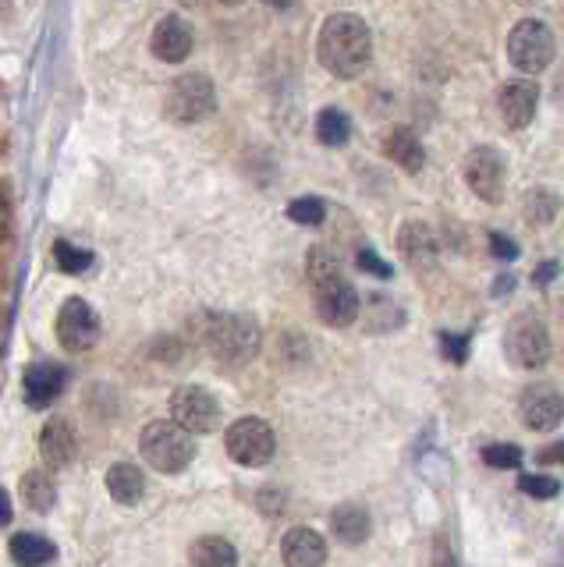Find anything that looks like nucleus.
I'll return each instance as SVG.
<instances>
[{
  "mask_svg": "<svg viewBox=\"0 0 564 567\" xmlns=\"http://www.w3.org/2000/svg\"><path fill=\"white\" fill-rule=\"evenodd\" d=\"M316 61L341 82L359 79L373 61V32H369L366 18L351 11L327 14L316 32Z\"/></svg>",
  "mask_w": 564,
  "mask_h": 567,
  "instance_id": "1",
  "label": "nucleus"
},
{
  "mask_svg": "<svg viewBox=\"0 0 564 567\" xmlns=\"http://www.w3.org/2000/svg\"><path fill=\"white\" fill-rule=\"evenodd\" d=\"M306 274H309V291H312V309L320 316L324 327L345 330L362 316V298L359 288L345 277L341 259L324 245L309 248L306 259Z\"/></svg>",
  "mask_w": 564,
  "mask_h": 567,
  "instance_id": "2",
  "label": "nucleus"
},
{
  "mask_svg": "<svg viewBox=\"0 0 564 567\" xmlns=\"http://www.w3.org/2000/svg\"><path fill=\"white\" fill-rule=\"evenodd\" d=\"M196 337L221 365H249L263 348V330L245 312H203L196 316Z\"/></svg>",
  "mask_w": 564,
  "mask_h": 567,
  "instance_id": "3",
  "label": "nucleus"
},
{
  "mask_svg": "<svg viewBox=\"0 0 564 567\" xmlns=\"http://www.w3.org/2000/svg\"><path fill=\"white\" fill-rule=\"evenodd\" d=\"M139 454L161 475H182L196 461V436L185 433L171 419H156L139 433Z\"/></svg>",
  "mask_w": 564,
  "mask_h": 567,
  "instance_id": "4",
  "label": "nucleus"
},
{
  "mask_svg": "<svg viewBox=\"0 0 564 567\" xmlns=\"http://www.w3.org/2000/svg\"><path fill=\"white\" fill-rule=\"evenodd\" d=\"M217 114V85L206 71H185L164 93V117L174 124H199Z\"/></svg>",
  "mask_w": 564,
  "mask_h": 567,
  "instance_id": "5",
  "label": "nucleus"
},
{
  "mask_svg": "<svg viewBox=\"0 0 564 567\" xmlns=\"http://www.w3.org/2000/svg\"><path fill=\"white\" fill-rule=\"evenodd\" d=\"M507 61L519 79H536L554 64V32L543 18H522L507 32Z\"/></svg>",
  "mask_w": 564,
  "mask_h": 567,
  "instance_id": "6",
  "label": "nucleus"
},
{
  "mask_svg": "<svg viewBox=\"0 0 564 567\" xmlns=\"http://www.w3.org/2000/svg\"><path fill=\"white\" fill-rule=\"evenodd\" d=\"M224 451L242 468H267L277 454V433L263 415H242L224 430Z\"/></svg>",
  "mask_w": 564,
  "mask_h": 567,
  "instance_id": "7",
  "label": "nucleus"
},
{
  "mask_svg": "<svg viewBox=\"0 0 564 567\" xmlns=\"http://www.w3.org/2000/svg\"><path fill=\"white\" fill-rule=\"evenodd\" d=\"M167 412L171 422L182 425L185 433L192 436H206V433H217L221 422H224V408L217 401V394L203 383H182L171 390V401H167Z\"/></svg>",
  "mask_w": 564,
  "mask_h": 567,
  "instance_id": "8",
  "label": "nucleus"
},
{
  "mask_svg": "<svg viewBox=\"0 0 564 567\" xmlns=\"http://www.w3.org/2000/svg\"><path fill=\"white\" fill-rule=\"evenodd\" d=\"M551 330L536 312H519L504 330V359L515 369H543L551 362Z\"/></svg>",
  "mask_w": 564,
  "mask_h": 567,
  "instance_id": "9",
  "label": "nucleus"
},
{
  "mask_svg": "<svg viewBox=\"0 0 564 567\" xmlns=\"http://www.w3.org/2000/svg\"><path fill=\"white\" fill-rule=\"evenodd\" d=\"M54 333H58V344L72 354H85L100 344L103 337V319L100 312L90 306L85 298L79 295H68L58 309V319H54Z\"/></svg>",
  "mask_w": 564,
  "mask_h": 567,
  "instance_id": "10",
  "label": "nucleus"
},
{
  "mask_svg": "<svg viewBox=\"0 0 564 567\" xmlns=\"http://www.w3.org/2000/svg\"><path fill=\"white\" fill-rule=\"evenodd\" d=\"M462 177L469 192L486 206H498L504 199V185H507V164L504 156L493 146H475L462 159Z\"/></svg>",
  "mask_w": 564,
  "mask_h": 567,
  "instance_id": "11",
  "label": "nucleus"
},
{
  "mask_svg": "<svg viewBox=\"0 0 564 567\" xmlns=\"http://www.w3.org/2000/svg\"><path fill=\"white\" fill-rule=\"evenodd\" d=\"M519 415L533 433H551L564 422V394L557 383H529L519 398Z\"/></svg>",
  "mask_w": 564,
  "mask_h": 567,
  "instance_id": "12",
  "label": "nucleus"
},
{
  "mask_svg": "<svg viewBox=\"0 0 564 567\" xmlns=\"http://www.w3.org/2000/svg\"><path fill=\"white\" fill-rule=\"evenodd\" d=\"M540 82L533 79H507L498 93V111H501V121L507 124L511 132H522L529 124L536 121V111H540Z\"/></svg>",
  "mask_w": 564,
  "mask_h": 567,
  "instance_id": "13",
  "label": "nucleus"
},
{
  "mask_svg": "<svg viewBox=\"0 0 564 567\" xmlns=\"http://www.w3.org/2000/svg\"><path fill=\"white\" fill-rule=\"evenodd\" d=\"M64 386H68V369L50 359L29 362L22 372V398L32 412H47V408L64 394Z\"/></svg>",
  "mask_w": 564,
  "mask_h": 567,
  "instance_id": "14",
  "label": "nucleus"
},
{
  "mask_svg": "<svg viewBox=\"0 0 564 567\" xmlns=\"http://www.w3.org/2000/svg\"><path fill=\"white\" fill-rule=\"evenodd\" d=\"M192 47H196V29H192L188 18L164 14L161 22H156L150 50H153V58L161 61V64H182V61H188Z\"/></svg>",
  "mask_w": 564,
  "mask_h": 567,
  "instance_id": "15",
  "label": "nucleus"
},
{
  "mask_svg": "<svg viewBox=\"0 0 564 567\" xmlns=\"http://www.w3.org/2000/svg\"><path fill=\"white\" fill-rule=\"evenodd\" d=\"M398 252L416 274H430L440 262V241L427 220H404L398 230Z\"/></svg>",
  "mask_w": 564,
  "mask_h": 567,
  "instance_id": "16",
  "label": "nucleus"
},
{
  "mask_svg": "<svg viewBox=\"0 0 564 567\" xmlns=\"http://www.w3.org/2000/svg\"><path fill=\"white\" fill-rule=\"evenodd\" d=\"M79 454V433L68 419H50L40 430V457H43V472H64Z\"/></svg>",
  "mask_w": 564,
  "mask_h": 567,
  "instance_id": "17",
  "label": "nucleus"
},
{
  "mask_svg": "<svg viewBox=\"0 0 564 567\" xmlns=\"http://www.w3.org/2000/svg\"><path fill=\"white\" fill-rule=\"evenodd\" d=\"M280 560H285V567H324L327 539L309 525H295L280 536Z\"/></svg>",
  "mask_w": 564,
  "mask_h": 567,
  "instance_id": "18",
  "label": "nucleus"
},
{
  "mask_svg": "<svg viewBox=\"0 0 564 567\" xmlns=\"http://www.w3.org/2000/svg\"><path fill=\"white\" fill-rule=\"evenodd\" d=\"M330 536L341 546H362L373 536V514L359 501H345L330 511Z\"/></svg>",
  "mask_w": 564,
  "mask_h": 567,
  "instance_id": "19",
  "label": "nucleus"
},
{
  "mask_svg": "<svg viewBox=\"0 0 564 567\" xmlns=\"http://www.w3.org/2000/svg\"><path fill=\"white\" fill-rule=\"evenodd\" d=\"M103 486H107V496L114 504L135 507V504H143V496H146V472L132 465V461H114L107 475H103Z\"/></svg>",
  "mask_w": 564,
  "mask_h": 567,
  "instance_id": "20",
  "label": "nucleus"
},
{
  "mask_svg": "<svg viewBox=\"0 0 564 567\" xmlns=\"http://www.w3.org/2000/svg\"><path fill=\"white\" fill-rule=\"evenodd\" d=\"M14 567H50L58 560V543L43 532H14L8 543Z\"/></svg>",
  "mask_w": 564,
  "mask_h": 567,
  "instance_id": "21",
  "label": "nucleus"
},
{
  "mask_svg": "<svg viewBox=\"0 0 564 567\" xmlns=\"http://www.w3.org/2000/svg\"><path fill=\"white\" fill-rule=\"evenodd\" d=\"M383 153L404 174H419L422 167H427V146H422V138L416 135V128H404V124H398V128L387 135Z\"/></svg>",
  "mask_w": 564,
  "mask_h": 567,
  "instance_id": "22",
  "label": "nucleus"
},
{
  "mask_svg": "<svg viewBox=\"0 0 564 567\" xmlns=\"http://www.w3.org/2000/svg\"><path fill=\"white\" fill-rule=\"evenodd\" d=\"M188 567H238V549L224 536H199L188 546Z\"/></svg>",
  "mask_w": 564,
  "mask_h": 567,
  "instance_id": "23",
  "label": "nucleus"
},
{
  "mask_svg": "<svg viewBox=\"0 0 564 567\" xmlns=\"http://www.w3.org/2000/svg\"><path fill=\"white\" fill-rule=\"evenodd\" d=\"M561 206H564V199H561V192H557V188H551V185H536V188H529V192H525L522 217H525V224H533V227H546V224H554V220H557Z\"/></svg>",
  "mask_w": 564,
  "mask_h": 567,
  "instance_id": "24",
  "label": "nucleus"
},
{
  "mask_svg": "<svg viewBox=\"0 0 564 567\" xmlns=\"http://www.w3.org/2000/svg\"><path fill=\"white\" fill-rule=\"evenodd\" d=\"M22 501L29 504V511H37V514H50L58 507V486H54V478H50V472L29 468L22 475Z\"/></svg>",
  "mask_w": 564,
  "mask_h": 567,
  "instance_id": "25",
  "label": "nucleus"
},
{
  "mask_svg": "<svg viewBox=\"0 0 564 567\" xmlns=\"http://www.w3.org/2000/svg\"><path fill=\"white\" fill-rule=\"evenodd\" d=\"M348 138H351V117L341 106H324V111L316 114V142L327 150H341L348 146Z\"/></svg>",
  "mask_w": 564,
  "mask_h": 567,
  "instance_id": "26",
  "label": "nucleus"
},
{
  "mask_svg": "<svg viewBox=\"0 0 564 567\" xmlns=\"http://www.w3.org/2000/svg\"><path fill=\"white\" fill-rule=\"evenodd\" d=\"M54 262H58V270L61 274H72V277H82L90 266L96 262V256L90 252V248H82L75 241H54Z\"/></svg>",
  "mask_w": 564,
  "mask_h": 567,
  "instance_id": "27",
  "label": "nucleus"
},
{
  "mask_svg": "<svg viewBox=\"0 0 564 567\" xmlns=\"http://www.w3.org/2000/svg\"><path fill=\"white\" fill-rule=\"evenodd\" d=\"M288 220L298 224V227H320L327 220V203L320 199V195H302V199H291L285 206Z\"/></svg>",
  "mask_w": 564,
  "mask_h": 567,
  "instance_id": "28",
  "label": "nucleus"
},
{
  "mask_svg": "<svg viewBox=\"0 0 564 567\" xmlns=\"http://www.w3.org/2000/svg\"><path fill=\"white\" fill-rule=\"evenodd\" d=\"M480 457H483V465L507 472V468H519L525 454H522L519 443H486V447L480 451Z\"/></svg>",
  "mask_w": 564,
  "mask_h": 567,
  "instance_id": "29",
  "label": "nucleus"
},
{
  "mask_svg": "<svg viewBox=\"0 0 564 567\" xmlns=\"http://www.w3.org/2000/svg\"><path fill=\"white\" fill-rule=\"evenodd\" d=\"M437 348L440 354L451 362V365H465L469 351H472V333H451V330H440L437 333Z\"/></svg>",
  "mask_w": 564,
  "mask_h": 567,
  "instance_id": "30",
  "label": "nucleus"
},
{
  "mask_svg": "<svg viewBox=\"0 0 564 567\" xmlns=\"http://www.w3.org/2000/svg\"><path fill=\"white\" fill-rule=\"evenodd\" d=\"M519 489L525 496H533V501H554V496L561 493V478L554 475H540V472H525L519 478Z\"/></svg>",
  "mask_w": 564,
  "mask_h": 567,
  "instance_id": "31",
  "label": "nucleus"
},
{
  "mask_svg": "<svg viewBox=\"0 0 564 567\" xmlns=\"http://www.w3.org/2000/svg\"><path fill=\"white\" fill-rule=\"evenodd\" d=\"M356 266L362 274H369V277H377V280H391L394 277V266L387 262L377 248H369V245H362L359 252H356Z\"/></svg>",
  "mask_w": 564,
  "mask_h": 567,
  "instance_id": "32",
  "label": "nucleus"
},
{
  "mask_svg": "<svg viewBox=\"0 0 564 567\" xmlns=\"http://www.w3.org/2000/svg\"><path fill=\"white\" fill-rule=\"evenodd\" d=\"M486 241H490V256H493V259H501V262H515L519 252H522L519 241L511 238V235H504V230H490Z\"/></svg>",
  "mask_w": 564,
  "mask_h": 567,
  "instance_id": "33",
  "label": "nucleus"
},
{
  "mask_svg": "<svg viewBox=\"0 0 564 567\" xmlns=\"http://www.w3.org/2000/svg\"><path fill=\"white\" fill-rule=\"evenodd\" d=\"M14 227V199H11V185L0 182V245L11 238Z\"/></svg>",
  "mask_w": 564,
  "mask_h": 567,
  "instance_id": "34",
  "label": "nucleus"
},
{
  "mask_svg": "<svg viewBox=\"0 0 564 567\" xmlns=\"http://www.w3.org/2000/svg\"><path fill=\"white\" fill-rule=\"evenodd\" d=\"M557 274H561V262L557 259H546V262H540L536 270H533V284L543 291V288H551V284L557 280Z\"/></svg>",
  "mask_w": 564,
  "mask_h": 567,
  "instance_id": "35",
  "label": "nucleus"
},
{
  "mask_svg": "<svg viewBox=\"0 0 564 567\" xmlns=\"http://www.w3.org/2000/svg\"><path fill=\"white\" fill-rule=\"evenodd\" d=\"M515 288H519V277L504 270V274L493 277V284H490V298H507Z\"/></svg>",
  "mask_w": 564,
  "mask_h": 567,
  "instance_id": "36",
  "label": "nucleus"
},
{
  "mask_svg": "<svg viewBox=\"0 0 564 567\" xmlns=\"http://www.w3.org/2000/svg\"><path fill=\"white\" fill-rule=\"evenodd\" d=\"M536 461H540V465H564V440L540 447V451H536Z\"/></svg>",
  "mask_w": 564,
  "mask_h": 567,
  "instance_id": "37",
  "label": "nucleus"
},
{
  "mask_svg": "<svg viewBox=\"0 0 564 567\" xmlns=\"http://www.w3.org/2000/svg\"><path fill=\"white\" fill-rule=\"evenodd\" d=\"M430 567H458V560H454V554H451V546H448L444 539H437V543H433V560H430Z\"/></svg>",
  "mask_w": 564,
  "mask_h": 567,
  "instance_id": "38",
  "label": "nucleus"
},
{
  "mask_svg": "<svg viewBox=\"0 0 564 567\" xmlns=\"http://www.w3.org/2000/svg\"><path fill=\"white\" fill-rule=\"evenodd\" d=\"M280 504H285V493H277V489H263L259 493V511L280 514Z\"/></svg>",
  "mask_w": 564,
  "mask_h": 567,
  "instance_id": "39",
  "label": "nucleus"
},
{
  "mask_svg": "<svg viewBox=\"0 0 564 567\" xmlns=\"http://www.w3.org/2000/svg\"><path fill=\"white\" fill-rule=\"evenodd\" d=\"M11 518H14L11 496H8V489H4V486H0V528H8V525H11Z\"/></svg>",
  "mask_w": 564,
  "mask_h": 567,
  "instance_id": "40",
  "label": "nucleus"
},
{
  "mask_svg": "<svg viewBox=\"0 0 564 567\" xmlns=\"http://www.w3.org/2000/svg\"><path fill=\"white\" fill-rule=\"evenodd\" d=\"M554 103L564 111V68H561V75H557V82H554Z\"/></svg>",
  "mask_w": 564,
  "mask_h": 567,
  "instance_id": "41",
  "label": "nucleus"
},
{
  "mask_svg": "<svg viewBox=\"0 0 564 567\" xmlns=\"http://www.w3.org/2000/svg\"><path fill=\"white\" fill-rule=\"evenodd\" d=\"M4 11H8V4H0V14H4Z\"/></svg>",
  "mask_w": 564,
  "mask_h": 567,
  "instance_id": "42",
  "label": "nucleus"
}]
</instances>
